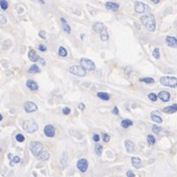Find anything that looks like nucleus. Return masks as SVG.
I'll return each mask as SVG.
<instances>
[{
	"label": "nucleus",
	"instance_id": "6e6552de",
	"mask_svg": "<svg viewBox=\"0 0 177 177\" xmlns=\"http://www.w3.org/2000/svg\"><path fill=\"white\" fill-rule=\"evenodd\" d=\"M24 110L25 112L30 114V113H34L38 110V106L36 105V103L32 102V101H27L24 104Z\"/></svg>",
	"mask_w": 177,
	"mask_h": 177
},
{
	"label": "nucleus",
	"instance_id": "e433bc0d",
	"mask_svg": "<svg viewBox=\"0 0 177 177\" xmlns=\"http://www.w3.org/2000/svg\"><path fill=\"white\" fill-rule=\"evenodd\" d=\"M153 58H159V49L158 48H155L153 50Z\"/></svg>",
	"mask_w": 177,
	"mask_h": 177
},
{
	"label": "nucleus",
	"instance_id": "c85d7f7f",
	"mask_svg": "<svg viewBox=\"0 0 177 177\" xmlns=\"http://www.w3.org/2000/svg\"><path fill=\"white\" fill-rule=\"evenodd\" d=\"M58 55L59 57H62V58H65L67 55V50L65 48L63 47H59L58 49Z\"/></svg>",
	"mask_w": 177,
	"mask_h": 177
},
{
	"label": "nucleus",
	"instance_id": "9d476101",
	"mask_svg": "<svg viewBox=\"0 0 177 177\" xmlns=\"http://www.w3.org/2000/svg\"><path fill=\"white\" fill-rule=\"evenodd\" d=\"M44 133L45 135L48 136V138H54L55 135V128L54 127L53 125H45L44 128Z\"/></svg>",
	"mask_w": 177,
	"mask_h": 177
},
{
	"label": "nucleus",
	"instance_id": "6ab92c4d",
	"mask_svg": "<svg viewBox=\"0 0 177 177\" xmlns=\"http://www.w3.org/2000/svg\"><path fill=\"white\" fill-rule=\"evenodd\" d=\"M26 85H27V87L30 89V90H33V91H36L39 89V85L36 81H34V80L32 79H29L27 80V82H26Z\"/></svg>",
	"mask_w": 177,
	"mask_h": 177
},
{
	"label": "nucleus",
	"instance_id": "c03bdc74",
	"mask_svg": "<svg viewBox=\"0 0 177 177\" xmlns=\"http://www.w3.org/2000/svg\"><path fill=\"white\" fill-rule=\"evenodd\" d=\"M126 175H127V177H135V173H134V171H132V170H128L127 173H126Z\"/></svg>",
	"mask_w": 177,
	"mask_h": 177
},
{
	"label": "nucleus",
	"instance_id": "49530a36",
	"mask_svg": "<svg viewBox=\"0 0 177 177\" xmlns=\"http://www.w3.org/2000/svg\"><path fill=\"white\" fill-rule=\"evenodd\" d=\"M39 36L41 37L42 39L45 40V31H41V32L39 33Z\"/></svg>",
	"mask_w": 177,
	"mask_h": 177
},
{
	"label": "nucleus",
	"instance_id": "603ef678",
	"mask_svg": "<svg viewBox=\"0 0 177 177\" xmlns=\"http://www.w3.org/2000/svg\"><path fill=\"white\" fill-rule=\"evenodd\" d=\"M3 120V117H2V115H0V121H2Z\"/></svg>",
	"mask_w": 177,
	"mask_h": 177
},
{
	"label": "nucleus",
	"instance_id": "a19ab883",
	"mask_svg": "<svg viewBox=\"0 0 177 177\" xmlns=\"http://www.w3.org/2000/svg\"><path fill=\"white\" fill-rule=\"evenodd\" d=\"M39 50H41V52H45V50H48V48H47V45H45L41 44V45H39Z\"/></svg>",
	"mask_w": 177,
	"mask_h": 177
},
{
	"label": "nucleus",
	"instance_id": "79ce46f5",
	"mask_svg": "<svg viewBox=\"0 0 177 177\" xmlns=\"http://www.w3.org/2000/svg\"><path fill=\"white\" fill-rule=\"evenodd\" d=\"M92 139H93V140L95 141V143H98V141L100 140V136L97 134H94L93 136H92Z\"/></svg>",
	"mask_w": 177,
	"mask_h": 177
},
{
	"label": "nucleus",
	"instance_id": "aec40b11",
	"mask_svg": "<svg viewBox=\"0 0 177 177\" xmlns=\"http://www.w3.org/2000/svg\"><path fill=\"white\" fill-rule=\"evenodd\" d=\"M177 111V104H173L171 106H168V107H165L162 109V112L166 113V114H173Z\"/></svg>",
	"mask_w": 177,
	"mask_h": 177
},
{
	"label": "nucleus",
	"instance_id": "3c124183",
	"mask_svg": "<svg viewBox=\"0 0 177 177\" xmlns=\"http://www.w3.org/2000/svg\"><path fill=\"white\" fill-rule=\"evenodd\" d=\"M150 1L153 2V3H154V4H158L161 1V0H150Z\"/></svg>",
	"mask_w": 177,
	"mask_h": 177
},
{
	"label": "nucleus",
	"instance_id": "a878e982",
	"mask_svg": "<svg viewBox=\"0 0 177 177\" xmlns=\"http://www.w3.org/2000/svg\"><path fill=\"white\" fill-rule=\"evenodd\" d=\"M97 96H98L100 99H102V100H104V101L110 100V95H109L107 92H102V91H101V92H98V93H97Z\"/></svg>",
	"mask_w": 177,
	"mask_h": 177
},
{
	"label": "nucleus",
	"instance_id": "473e14b6",
	"mask_svg": "<svg viewBox=\"0 0 177 177\" xmlns=\"http://www.w3.org/2000/svg\"><path fill=\"white\" fill-rule=\"evenodd\" d=\"M146 140H148V143L150 145H153L155 144V139H154V136L153 135H149L148 138H146Z\"/></svg>",
	"mask_w": 177,
	"mask_h": 177
},
{
	"label": "nucleus",
	"instance_id": "09e8293b",
	"mask_svg": "<svg viewBox=\"0 0 177 177\" xmlns=\"http://www.w3.org/2000/svg\"><path fill=\"white\" fill-rule=\"evenodd\" d=\"M113 114H115V115H119V110H118V108L117 107H114V109H113Z\"/></svg>",
	"mask_w": 177,
	"mask_h": 177
},
{
	"label": "nucleus",
	"instance_id": "f3484780",
	"mask_svg": "<svg viewBox=\"0 0 177 177\" xmlns=\"http://www.w3.org/2000/svg\"><path fill=\"white\" fill-rule=\"evenodd\" d=\"M60 22H62L63 29V31L65 33H67V34L71 33V28H70L69 24H68V22L67 21V20H65L64 18H60Z\"/></svg>",
	"mask_w": 177,
	"mask_h": 177
},
{
	"label": "nucleus",
	"instance_id": "39448f33",
	"mask_svg": "<svg viewBox=\"0 0 177 177\" xmlns=\"http://www.w3.org/2000/svg\"><path fill=\"white\" fill-rule=\"evenodd\" d=\"M69 73H71L73 75H76L79 77H84L86 75V70L83 69L81 65H72L69 67Z\"/></svg>",
	"mask_w": 177,
	"mask_h": 177
},
{
	"label": "nucleus",
	"instance_id": "dca6fc26",
	"mask_svg": "<svg viewBox=\"0 0 177 177\" xmlns=\"http://www.w3.org/2000/svg\"><path fill=\"white\" fill-rule=\"evenodd\" d=\"M125 148L126 149H127V151L129 153H134V150H135V145L132 140H125Z\"/></svg>",
	"mask_w": 177,
	"mask_h": 177
},
{
	"label": "nucleus",
	"instance_id": "9b49d317",
	"mask_svg": "<svg viewBox=\"0 0 177 177\" xmlns=\"http://www.w3.org/2000/svg\"><path fill=\"white\" fill-rule=\"evenodd\" d=\"M36 158L40 161H47L50 159V153L47 150H42L38 155H36Z\"/></svg>",
	"mask_w": 177,
	"mask_h": 177
},
{
	"label": "nucleus",
	"instance_id": "7c9ffc66",
	"mask_svg": "<svg viewBox=\"0 0 177 177\" xmlns=\"http://www.w3.org/2000/svg\"><path fill=\"white\" fill-rule=\"evenodd\" d=\"M102 151H103V146L99 145V144H96L95 145V153L97 155H101L102 154Z\"/></svg>",
	"mask_w": 177,
	"mask_h": 177
},
{
	"label": "nucleus",
	"instance_id": "393cba45",
	"mask_svg": "<svg viewBox=\"0 0 177 177\" xmlns=\"http://www.w3.org/2000/svg\"><path fill=\"white\" fill-rule=\"evenodd\" d=\"M67 153H63V156L60 158V166H62V168L64 169L67 167Z\"/></svg>",
	"mask_w": 177,
	"mask_h": 177
},
{
	"label": "nucleus",
	"instance_id": "4be33fe9",
	"mask_svg": "<svg viewBox=\"0 0 177 177\" xmlns=\"http://www.w3.org/2000/svg\"><path fill=\"white\" fill-rule=\"evenodd\" d=\"M150 118H151V120L153 121V122L158 123V124H161V123H162V118H161L159 115L156 114L155 112H153V113L150 114Z\"/></svg>",
	"mask_w": 177,
	"mask_h": 177
},
{
	"label": "nucleus",
	"instance_id": "f8f14e48",
	"mask_svg": "<svg viewBox=\"0 0 177 177\" xmlns=\"http://www.w3.org/2000/svg\"><path fill=\"white\" fill-rule=\"evenodd\" d=\"M165 43L170 48H177V39L175 37H171V36L166 37Z\"/></svg>",
	"mask_w": 177,
	"mask_h": 177
},
{
	"label": "nucleus",
	"instance_id": "c756f323",
	"mask_svg": "<svg viewBox=\"0 0 177 177\" xmlns=\"http://www.w3.org/2000/svg\"><path fill=\"white\" fill-rule=\"evenodd\" d=\"M140 82L148 83V84H150V83H153L155 80L153 77H141V78H140Z\"/></svg>",
	"mask_w": 177,
	"mask_h": 177
},
{
	"label": "nucleus",
	"instance_id": "8fccbe9b",
	"mask_svg": "<svg viewBox=\"0 0 177 177\" xmlns=\"http://www.w3.org/2000/svg\"><path fill=\"white\" fill-rule=\"evenodd\" d=\"M39 62L41 63V64L42 65H45V60L44 59V58H40V59H39Z\"/></svg>",
	"mask_w": 177,
	"mask_h": 177
},
{
	"label": "nucleus",
	"instance_id": "b1692460",
	"mask_svg": "<svg viewBox=\"0 0 177 177\" xmlns=\"http://www.w3.org/2000/svg\"><path fill=\"white\" fill-rule=\"evenodd\" d=\"M133 124H134L133 121L130 120V119H125V120L122 121V122H121V126H122L124 129H127L129 127H132Z\"/></svg>",
	"mask_w": 177,
	"mask_h": 177
},
{
	"label": "nucleus",
	"instance_id": "412c9836",
	"mask_svg": "<svg viewBox=\"0 0 177 177\" xmlns=\"http://www.w3.org/2000/svg\"><path fill=\"white\" fill-rule=\"evenodd\" d=\"M131 162H132L133 166H135L136 169H139L141 165V160L140 158H138V156H134V158H131Z\"/></svg>",
	"mask_w": 177,
	"mask_h": 177
},
{
	"label": "nucleus",
	"instance_id": "2eb2a0df",
	"mask_svg": "<svg viewBox=\"0 0 177 177\" xmlns=\"http://www.w3.org/2000/svg\"><path fill=\"white\" fill-rule=\"evenodd\" d=\"M158 97L161 100L163 101V102H168L170 100V93L168 91H160L158 93Z\"/></svg>",
	"mask_w": 177,
	"mask_h": 177
},
{
	"label": "nucleus",
	"instance_id": "cd10ccee",
	"mask_svg": "<svg viewBox=\"0 0 177 177\" xmlns=\"http://www.w3.org/2000/svg\"><path fill=\"white\" fill-rule=\"evenodd\" d=\"M20 161H21V158L18 155H14L10 158V166H13L15 163H19Z\"/></svg>",
	"mask_w": 177,
	"mask_h": 177
},
{
	"label": "nucleus",
	"instance_id": "864d4df0",
	"mask_svg": "<svg viewBox=\"0 0 177 177\" xmlns=\"http://www.w3.org/2000/svg\"><path fill=\"white\" fill-rule=\"evenodd\" d=\"M0 151H1V149H0Z\"/></svg>",
	"mask_w": 177,
	"mask_h": 177
},
{
	"label": "nucleus",
	"instance_id": "1a4fd4ad",
	"mask_svg": "<svg viewBox=\"0 0 177 177\" xmlns=\"http://www.w3.org/2000/svg\"><path fill=\"white\" fill-rule=\"evenodd\" d=\"M76 166L79 171H81V172H86L87 169H88V161L86 158H80L77 163H76Z\"/></svg>",
	"mask_w": 177,
	"mask_h": 177
},
{
	"label": "nucleus",
	"instance_id": "a18cd8bd",
	"mask_svg": "<svg viewBox=\"0 0 177 177\" xmlns=\"http://www.w3.org/2000/svg\"><path fill=\"white\" fill-rule=\"evenodd\" d=\"M124 70H125V73L127 74V75H129V74H130V72H131L130 70H132V67H125V69H124Z\"/></svg>",
	"mask_w": 177,
	"mask_h": 177
},
{
	"label": "nucleus",
	"instance_id": "bb28decb",
	"mask_svg": "<svg viewBox=\"0 0 177 177\" xmlns=\"http://www.w3.org/2000/svg\"><path fill=\"white\" fill-rule=\"evenodd\" d=\"M40 71H41V70H40V67H38L37 64H32L31 67L29 68V72H30V73H33V74L39 73Z\"/></svg>",
	"mask_w": 177,
	"mask_h": 177
},
{
	"label": "nucleus",
	"instance_id": "72a5a7b5",
	"mask_svg": "<svg viewBox=\"0 0 177 177\" xmlns=\"http://www.w3.org/2000/svg\"><path fill=\"white\" fill-rule=\"evenodd\" d=\"M15 139H16V140L18 141V143H23V141L25 140V136L22 134H17L16 136H15Z\"/></svg>",
	"mask_w": 177,
	"mask_h": 177
},
{
	"label": "nucleus",
	"instance_id": "c9c22d12",
	"mask_svg": "<svg viewBox=\"0 0 177 177\" xmlns=\"http://www.w3.org/2000/svg\"><path fill=\"white\" fill-rule=\"evenodd\" d=\"M153 132L155 135H159L160 132H161V128L158 127V126H156V125H153Z\"/></svg>",
	"mask_w": 177,
	"mask_h": 177
},
{
	"label": "nucleus",
	"instance_id": "7ed1b4c3",
	"mask_svg": "<svg viewBox=\"0 0 177 177\" xmlns=\"http://www.w3.org/2000/svg\"><path fill=\"white\" fill-rule=\"evenodd\" d=\"M160 83L161 85L169 88H175L177 87V77L174 76H163L160 78Z\"/></svg>",
	"mask_w": 177,
	"mask_h": 177
},
{
	"label": "nucleus",
	"instance_id": "37998d69",
	"mask_svg": "<svg viewBox=\"0 0 177 177\" xmlns=\"http://www.w3.org/2000/svg\"><path fill=\"white\" fill-rule=\"evenodd\" d=\"M70 108H68V107H64L63 109V113L64 114V115H68L69 113H70Z\"/></svg>",
	"mask_w": 177,
	"mask_h": 177
},
{
	"label": "nucleus",
	"instance_id": "f704fd0d",
	"mask_svg": "<svg viewBox=\"0 0 177 177\" xmlns=\"http://www.w3.org/2000/svg\"><path fill=\"white\" fill-rule=\"evenodd\" d=\"M148 97H149V100L153 101V102H155V101L158 100V95H156L155 93H153V92H151V93H149Z\"/></svg>",
	"mask_w": 177,
	"mask_h": 177
},
{
	"label": "nucleus",
	"instance_id": "0eeeda50",
	"mask_svg": "<svg viewBox=\"0 0 177 177\" xmlns=\"http://www.w3.org/2000/svg\"><path fill=\"white\" fill-rule=\"evenodd\" d=\"M80 65H81L82 68L85 70H95L96 68L95 63L91 59L86 58H82L80 59Z\"/></svg>",
	"mask_w": 177,
	"mask_h": 177
},
{
	"label": "nucleus",
	"instance_id": "4c0bfd02",
	"mask_svg": "<svg viewBox=\"0 0 177 177\" xmlns=\"http://www.w3.org/2000/svg\"><path fill=\"white\" fill-rule=\"evenodd\" d=\"M102 139H103V141L104 143H109L110 140V136L108 134H102Z\"/></svg>",
	"mask_w": 177,
	"mask_h": 177
},
{
	"label": "nucleus",
	"instance_id": "423d86ee",
	"mask_svg": "<svg viewBox=\"0 0 177 177\" xmlns=\"http://www.w3.org/2000/svg\"><path fill=\"white\" fill-rule=\"evenodd\" d=\"M42 150H43V145L40 141H32L30 144V151H31V153L34 156L38 155Z\"/></svg>",
	"mask_w": 177,
	"mask_h": 177
},
{
	"label": "nucleus",
	"instance_id": "58836bf2",
	"mask_svg": "<svg viewBox=\"0 0 177 177\" xmlns=\"http://www.w3.org/2000/svg\"><path fill=\"white\" fill-rule=\"evenodd\" d=\"M10 47H11V42L10 41H5L3 44V49L4 50H8Z\"/></svg>",
	"mask_w": 177,
	"mask_h": 177
},
{
	"label": "nucleus",
	"instance_id": "ddd939ff",
	"mask_svg": "<svg viewBox=\"0 0 177 177\" xmlns=\"http://www.w3.org/2000/svg\"><path fill=\"white\" fill-rule=\"evenodd\" d=\"M105 7L107 8L108 10H111V11H118L119 8H120V5L116 2H111V1H108L105 3Z\"/></svg>",
	"mask_w": 177,
	"mask_h": 177
},
{
	"label": "nucleus",
	"instance_id": "5701e85b",
	"mask_svg": "<svg viewBox=\"0 0 177 177\" xmlns=\"http://www.w3.org/2000/svg\"><path fill=\"white\" fill-rule=\"evenodd\" d=\"M99 34H100V39H101V41H102V42H107L109 40V34H108L107 29L103 30V31L100 32Z\"/></svg>",
	"mask_w": 177,
	"mask_h": 177
},
{
	"label": "nucleus",
	"instance_id": "f257e3e1",
	"mask_svg": "<svg viewBox=\"0 0 177 177\" xmlns=\"http://www.w3.org/2000/svg\"><path fill=\"white\" fill-rule=\"evenodd\" d=\"M140 22L144 25L145 28L149 32H154L156 25H155V18L153 16V14L149 13L145 14L144 16L140 17Z\"/></svg>",
	"mask_w": 177,
	"mask_h": 177
},
{
	"label": "nucleus",
	"instance_id": "ea45409f",
	"mask_svg": "<svg viewBox=\"0 0 177 177\" xmlns=\"http://www.w3.org/2000/svg\"><path fill=\"white\" fill-rule=\"evenodd\" d=\"M7 23V19L4 15L0 14V24H6Z\"/></svg>",
	"mask_w": 177,
	"mask_h": 177
},
{
	"label": "nucleus",
	"instance_id": "f03ea898",
	"mask_svg": "<svg viewBox=\"0 0 177 177\" xmlns=\"http://www.w3.org/2000/svg\"><path fill=\"white\" fill-rule=\"evenodd\" d=\"M22 128H23V130H24L26 133L32 134V133H35V132H36V131H38L39 126H38L37 122H36V121H35V120H33V119H29V120L24 121Z\"/></svg>",
	"mask_w": 177,
	"mask_h": 177
},
{
	"label": "nucleus",
	"instance_id": "a211bd4d",
	"mask_svg": "<svg viewBox=\"0 0 177 177\" xmlns=\"http://www.w3.org/2000/svg\"><path fill=\"white\" fill-rule=\"evenodd\" d=\"M93 30L95 32H97V33H100V32H102L103 30L105 29H107L106 28V26L103 24V23H101V22H96L93 24V26H92Z\"/></svg>",
	"mask_w": 177,
	"mask_h": 177
},
{
	"label": "nucleus",
	"instance_id": "de8ad7c7",
	"mask_svg": "<svg viewBox=\"0 0 177 177\" xmlns=\"http://www.w3.org/2000/svg\"><path fill=\"white\" fill-rule=\"evenodd\" d=\"M78 109H79V110H81V111H83V110L85 109V105H84L83 103H79V105H78Z\"/></svg>",
	"mask_w": 177,
	"mask_h": 177
},
{
	"label": "nucleus",
	"instance_id": "20e7f679",
	"mask_svg": "<svg viewBox=\"0 0 177 177\" xmlns=\"http://www.w3.org/2000/svg\"><path fill=\"white\" fill-rule=\"evenodd\" d=\"M134 8L135 11L139 14H145V13H149L150 11V7L148 4L140 2V1H136L134 3Z\"/></svg>",
	"mask_w": 177,
	"mask_h": 177
},
{
	"label": "nucleus",
	"instance_id": "2f4dec72",
	"mask_svg": "<svg viewBox=\"0 0 177 177\" xmlns=\"http://www.w3.org/2000/svg\"><path fill=\"white\" fill-rule=\"evenodd\" d=\"M0 8H1L2 10H7L8 8V2L7 0H0Z\"/></svg>",
	"mask_w": 177,
	"mask_h": 177
},
{
	"label": "nucleus",
	"instance_id": "4468645a",
	"mask_svg": "<svg viewBox=\"0 0 177 177\" xmlns=\"http://www.w3.org/2000/svg\"><path fill=\"white\" fill-rule=\"evenodd\" d=\"M28 57H29V59L31 60L32 63L39 62V59H40V55H38V54L36 53V50H29Z\"/></svg>",
	"mask_w": 177,
	"mask_h": 177
}]
</instances>
